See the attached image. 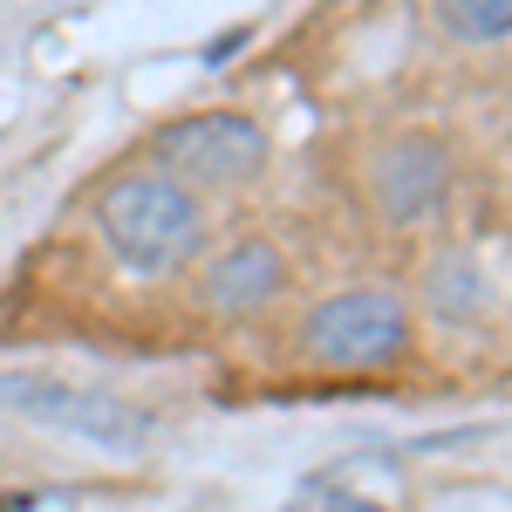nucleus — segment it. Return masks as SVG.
Returning <instances> with one entry per match:
<instances>
[{
	"mask_svg": "<svg viewBox=\"0 0 512 512\" xmlns=\"http://www.w3.org/2000/svg\"><path fill=\"white\" fill-rule=\"evenodd\" d=\"M342 512H383V506H342Z\"/></svg>",
	"mask_w": 512,
	"mask_h": 512,
	"instance_id": "obj_9",
	"label": "nucleus"
},
{
	"mask_svg": "<svg viewBox=\"0 0 512 512\" xmlns=\"http://www.w3.org/2000/svg\"><path fill=\"white\" fill-rule=\"evenodd\" d=\"M0 512H35V499H28V492H14V499H0Z\"/></svg>",
	"mask_w": 512,
	"mask_h": 512,
	"instance_id": "obj_8",
	"label": "nucleus"
},
{
	"mask_svg": "<svg viewBox=\"0 0 512 512\" xmlns=\"http://www.w3.org/2000/svg\"><path fill=\"white\" fill-rule=\"evenodd\" d=\"M410 342V315L383 287H349L308 315V349L335 369H376Z\"/></svg>",
	"mask_w": 512,
	"mask_h": 512,
	"instance_id": "obj_4",
	"label": "nucleus"
},
{
	"mask_svg": "<svg viewBox=\"0 0 512 512\" xmlns=\"http://www.w3.org/2000/svg\"><path fill=\"white\" fill-rule=\"evenodd\" d=\"M0 403L14 417H28L41 431H62V437H82L96 451H144L151 444V410L130 403L117 390H89V383H69V376H35V369H7L0 376Z\"/></svg>",
	"mask_w": 512,
	"mask_h": 512,
	"instance_id": "obj_2",
	"label": "nucleus"
},
{
	"mask_svg": "<svg viewBox=\"0 0 512 512\" xmlns=\"http://www.w3.org/2000/svg\"><path fill=\"white\" fill-rule=\"evenodd\" d=\"M274 294H280V253L267 239H239L205 267V301L226 308V315H246V308H260Z\"/></svg>",
	"mask_w": 512,
	"mask_h": 512,
	"instance_id": "obj_6",
	"label": "nucleus"
},
{
	"mask_svg": "<svg viewBox=\"0 0 512 512\" xmlns=\"http://www.w3.org/2000/svg\"><path fill=\"white\" fill-rule=\"evenodd\" d=\"M267 164V137L253 117L233 110H205L158 130V171H171L185 192H219V185H246Z\"/></svg>",
	"mask_w": 512,
	"mask_h": 512,
	"instance_id": "obj_3",
	"label": "nucleus"
},
{
	"mask_svg": "<svg viewBox=\"0 0 512 512\" xmlns=\"http://www.w3.org/2000/svg\"><path fill=\"white\" fill-rule=\"evenodd\" d=\"M437 21L458 41H499L512 35V0H437Z\"/></svg>",
	"mask_w": 512,
	"mask_h": 512,
	"instance_id": "obj_7",
	"label": "nucleus"
},
{
	"mask_svg": "<svg viewBox=\"0 0 512 512\" xmlns=\"http://www.w3.org/2000/svg\"><path fill=\"white\" fill-rule=\"evenodd\" d=\"M376 198H383V212H390L396 226L424 219L444 198V151H437L431 137H396L390 151L376 158Z\"/></svg>",
	"mask_w": 512,
	"mask_h": 512,
	"instance_id": "obj_5",
	"label": "nucleus"
},
{
	"mask_svg": "<svg viewBox=\"0 0 512 512\" xmlns=\"http://www.w3.org/2000/svg\"><path fill=\"white\" fill-rule=\"evenodd\" d=\"M96 226L110 239L130 274H171L185 267L205 239V219H198V198L171 178V171H130L110 192L96 198Z\"/></svg>",
	"mask_w": 512,
	"mask_h": 512,
	"instance_id": "obj_1",
	"label": "nucleus"
}]
</instances>
